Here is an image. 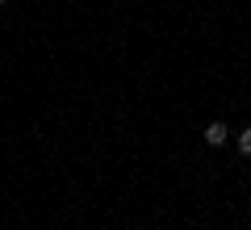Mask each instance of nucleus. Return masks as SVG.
Wrapping results in <instances>:
<instances>
[{
	"label": "nucleus",
	"instance_id": "f03ea898",
	"mask_svg": "<svg viewBox=\"0 0 251 230\" xmlns=\"http://www.w3.org/2000/svg\"><path fill=\"white\" fill-rule=\"evenodd\" d=\"M239 155H243V159H251V130L239 134Z\"/></svg>",
	"mask_w": 251,
	"mask_h": 230
},
{
	"label": "nucleus",
	"instance_id": "f257e3e1",
	"mask_svg": "<svg viewBox=\"0 0 251 230\" xmlns=\"http://www.w3.org/2000/svg\"><path fill=\"white\" fill-rule=\"evenodd\" d=\"M205 142H209V147H222V142H230L226 122H209V126H205Z\"/></svg>",
	"mask_w": 251,
	"mask_h": 230
},
{
	"label": "nucleus",
	"instance_id": "7ed1b4c3",
	"mask_svg": "<svg viewBox=\"0 0 251 230\" xmlns=\"http://www.w3.org/2000/svg\"><path fill=\"white\" fill-rule=\"evenodd\" d=\"M4 4H9V0H0V9H4Z\"/></svg>",
	"mask_w": 251,
	"mask_h": 230
}]
</instances>
